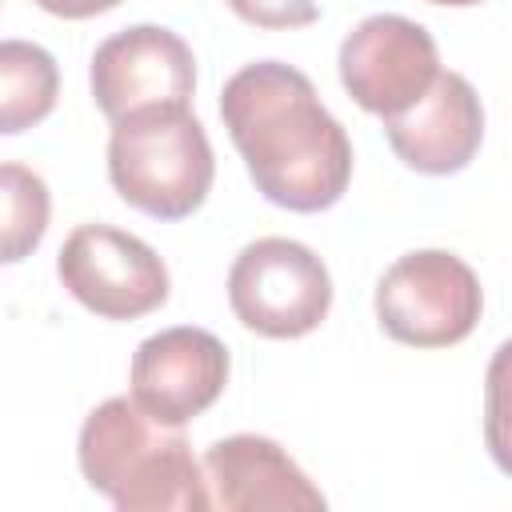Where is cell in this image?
Masks as SVG:
<instances>
[{
    "instance_id": "1",
    "label": "cell",
    "mask_w": 512,
    "mask_h": 512,
    "mask_svg": "<svg viewBox=\"0 0 512 512\" xmlns=\"http://www.w3.org/2000/svg\"><path fill=\"white\" fill-rule=\"evenodd\" d=\"M220 116L264 200L288 212H324L344 196L348 132L292 64H244L220 92Z\"/></svg>"
},
{
    "instance_id": "2",
    "label": "cell",
    "mask_w": 512,
    "mask_h": 512,
    "mask_svg": "<svg viewBox=\"0 0 512 512\" xmlns=\"http://www.w3.org/2000/svg\"><path fill=\"white\" fill-rule=\"evenodd\" d=\"M80 472L120 512H204L212 508L204 464L188 440L144 416L132 396H112L80 428Z\"/></svg>"
},
{
    "instance_id": "3",
    "label": "cell",
    "mask_w": 512,
    "mask_h": 512,
    "mask_svg": "<svg viewBox=\"0 0 512 512\" xmlns=\"http://www.w3.org/2000/svg\"><path fill=\"white\" fill-rule=\"evenodd\" d=\"M216 176L212 144L188 104H148L112 120L108 180L156 220L192 216Z\"/></svg>"
},
{
    "instance_id": "4",
    "label": "cell",
    "mask_w": 512,
    "mask_h": 512,
    "mask_svg": "<svg viewBox=\"0 0 512 512\" xmlns=\"http://www.w3.org/2000/svg\"><path fill=\"white\" fill-rule=\"evenodd\" d=\"M228 304L236 320L268 340H296L320 328L332 308L324 260L288 236L252 240L228 268Z\"/></svg>"
},
{
    "instance_id": "5",
    "label": "cell",
    "mask_w": 512,
    "mask_h": 512,
    "mask_svg": "<svg viewBox=\"0 0 512 512\" xmlns=\"http://www.w3.org/2000/svg\"><path fill=\"white\" fill-rule=\"evenodd\" d=\"M484 308L476 272L444 252L420 248L400 256L376 284V320L380 328L412 348H448L460 344Z\"/></svg>"
},
{
    "instance_id": "6",
    "label": "cell",
    "mask_w": 512,
    "mask_h": 512,
    "mask_svg": "<svg viewBox=\"0 0 512 512\" xmlns=\"http://www.w3.org/2000/svg\"><path fill=\"white\" fill-rule=\"evenodd\" d=\"M56 272L64 288L104 320H136L168 300L164 260L140 236L112 224H80L64 240Z\"/></svg>"
},
{
    "instance_id": "7",
    "label": "cell",
    "mask_w": 512,
    "mask_h": 512,
    "mask_svg": "<svg viewBox=\"0 0 512 512\" xmlns=\"http://www.w3.org/2000/svg\"><path fill=\"white\" fill-rule=\"evenodd\" d=\"M436 72L440 56L432 32L396 12L360 20L340 44V84L364 112L380 120L416 104Z\"/></svg>"
},
{
    "instance_id": "8",
    "label": "cell",
    "mask_w": 512,
    "mask_h": 512,
    "mask_svg": "<svg viewBox=\"0 0 512 512\" xmlns=\"http://www.w3.org/2000/svg\"><path fill=\"white\" fill-rule=\"evenodd\" d=\"M228 384V348L192 324L148 336L132 356V404L164 428H184Z\"/></svg>"
},
{
    "instance_id": "9",
    "label": "cell",
    "mask_w": 512,
    "mask_h": 512,
    "mask_svg": "<svg viewBox=\"0 0 512 512\" xmlns=\"http://www.w3.org/2000/svg\"><path fill=\"white\" fill-rule=\"evenodd\" d=\"M196 88L192 48L160 24H132L92 56V96L108 120L148 104H188Z\"/></svg>"
},
{
    "instance_id": "10",
    "label": "cell",
    "mask_w": 512,
    "mask_h": 512,
    "mask_svg": "<svg viewBox=\"0 0 512 512\" xmlns=\"http://www.w3.org/2000/svg\"><path fill=\"white\" fill-rule=\"evenodd\" d=\"M392 152L424 172V176H448L460 172L484 140V108L476 88L460 72H436L428 92L408 104L404 112L384 120Z\"/></svg>"
},
{
    "instance_id": "11",
    "label": "cell",
    "mask_w": 512,
    "mask_h": 512,
    "mask_svg": "<svg viewBox=\"0 0 512 512\" xmlns=\"http://www.w3.org/2000/svg\"><path fill=\"white\" fill-rule=\"evenodd\" d=\"M208 496L224 512H320L324 492L268 436H224L204 452Z\"/></svg>"
},
{
    "instance_id": "12",
    "label": "cell",
    "mask_w": 512,
    "mask_h": 512,
    "mask_svg": "<svg viewBox=\"0 0 512 512\" xmlns=\"http://www.w3.org/2000/svg\"><path fill=\"white\" fill-rule=\"evenodd\" d=\"M60 96L52 52L32 40H0V136L40 124Z\"/></svg>"
},
{
    "instance_id": "13",
    "label": "cell",
    "mask_w": 512,
    "mask_h": 512,
    "mask_svg": "<svg viewBox=\"0 0 512 512\" xmlns=\"http://www.w3.org/2000/svg\"><path fill=\"white\" fill-rule=\"evenodd\" d=\"M48 184L24 164H0V264L32 256L48 232Z\"/></svg>"
},
{
    "instance_id": "14",
    "label": "cell",
    "mask_w": 512,
    "mask_h": 512,
    "mask_svg": "<svg viewBox=\"0 0 512 512\" xmlns=\"http://www.w3.org/2000/svg\"><path fill=\"white\" fill-rule=\"evenodd\" d=\"M228 8L256 28H304L316 20V0H228Z\"/></svg>"
},
{
    "instance_id": "15",
    "label": "cell",
    "mask_w": 512,
    "mask_h": 512,
    "mask_svg": "<svg viewBox=\"0 0 512 512\" xmlns=\"http://www.w3.org/2000/svg\"><path fill=\"white\" fill-rule=\"evenodd\" d=\"M36 4L52 16H64V20H88V16H100V12L116 8L120 0H36Z\"/></svg>"
},
{
    "instance_id": "16",
    "label": "cell",
    "mask_w": 512,
    "mask_h": 512,
    "mask_svg": "<svg viewBox=\"0 0 512 512\" xmlns=\"http://www.w3.org/2000/svg\"><path fill=\"white\" fill-rule=\"evenodd\" d=\"M432 4H452V8H468V4H480V0H432Z\"/></svg>"
}]
</instances>
